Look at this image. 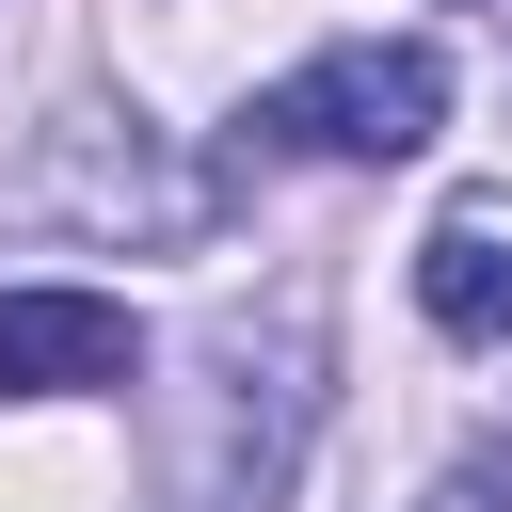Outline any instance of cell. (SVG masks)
<instances>
[{
  "label": "cell",
  "instance_id": "cell-2",
  "mask_svg": "<svg viewBox=\"0 0 512 512\" xmlns=\"http://www.w3.org/2000/svg\"><path fill=\"white\" fill-rule=\"evenodd\" d=\"M240 128H256L272 160H416V144L448 128V64H432L416 32H400V48H384V32H352V48L288 64Z\"/></svg>",
  "mask_w": 512,
  "mask_h": 512
},
{
  "label": "cell",
  "instance_id": "cell-5",
  "mask_svg": "<svg viewBox=\"0 0 512 512\" xmlns=\"http://www.w3.org/2000/svg\"><path fill=\"white\" fill-rule=\"evenodd\" d=\"M416 512H496V480H448V496H416Z\"/></svg>",
  "mask_w": 512,
  "mask_h": 512
},
{
  "label": "cell",
  "instance_id": "cell-4",
  "mask_svg": "<svg viewBox=\"0 0 512 512\" xmlns=\"http://www.w3.org/2000/svg\"><path fill=\"white\" fill-rule=\"evenodd\" d=\"M416 304H432L464 352H496V336H512V208H448V224L416 240Z\"/></svg>",
  "mask_w": 512,
  "mask_h": 512
},
{
  "label": "cell",
  "instance_id": "cell-3",
  "mask_svg": "<svg viewBox=\"0 0 512 512\" xmlns=\"http://www.w3.org/2000/svg\"><path fill=\"white\" fill-rule=\"evenodd\" d=\"M128 368H144V336L112 288H0V400H96Z\"/></svg>",
  "mask_w": 512,
  "mask_h": 512
},
{
  "label": "cell",
  "instance_id": "cell-1",
  "mask_svg": "<svg viewBox=\"0 0 512 512\" xmlns=\"http://www.w3.org/2000/svg\"><path fill=\"white\" fill-rule=\"evenodd\" d=\"M320 432V320H208L192 384H176V448H160V512H288V464Z\"/></svg>",
  "mask_w": 512,
  "mask_h": 512
}]
</instances>
